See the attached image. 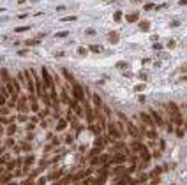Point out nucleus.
<instances>
[{
  "mask_svg": "<svg viewBox=\"0 0 187 185\" xmlns=\"http://www.w3.org/2000/svg\"><path fill=\"white\" fill-rule=\"evenodd\" d=\"M29 97H25V95H18V100H16V108H18V111L23 115H27L30 111V108H29Z\"/></svg>",
  "mask_w": 187,
  "mask_h": 185,
  "instance_id": "obj_1",
  "label": "nucleus"
},
{
  "mask_svg": "<svg viewBox=\"0 0 187 185\" xmlns=\"http://www.w3.org/2000/svg\"><path fill=\"white\" fill-rule=\"evenodd\" d=\"M72 95H74V100L76 102H85V90L81 88V85L78 83H72Z\"/></svg>",
  "mask_w": 187,
  "mask_h": 185,
  "instance_id": "obj_2",
  "label": "nucleus"
},
{
  "mask_svg": "<svg viewBox=\"0 0 187 185\" xmlns=\"http://www.w3.org/2000/svg\"><path fill=\"white\" fill-rule=\"evenodd\" d=\"M41 74H43V85H44V88L51 90V88L55 86V81H53V78H51V74L48 72V69L43 67V69H41Z\"/></svg>",
  "mask_w": 187,
  "mask_h": 185,
  "instance_id": "obj_3",
  "label": "nucleus"
},
{
  "mask_svg": "<svg viewBox=\"0 0 187 185\" xmlns=\"http://www.w3.org/2000/svg\"><path fill=\"white\" fill-rule=\"evenodd\" d=\"M106 129H108V138H111V139H120V138H122V134H120V130L116 129L115 123H109Z\"/></svg>",
  "mask_w": 187,
  "mask_h": 185,
  "instance_id": "obj_4",
  "label": "nucleus"
},
{
  "mask_svg": "<svg viewBox=\"0 0 187 185\" xmlns=\"http://www.w3.org/2000/svg\"><path fill=\"white\" fill-rule=\"evenodd\" d=\"M150 116H152V120H154V123H155V127H164L166 122L162 120V116H161L157 111H154V109H152V111H150Z\"/></svg>",
  "mask_w": 187,
  "mask_h": 185,
  "instance_id": "obj_5",
  "label": "nucleus"
},
{
  "mask_svg": "<svg viewBox=\"0 0 187 185\" xmlns=\"http://www.w3.org/2000/svg\"><path fill=\"white\" fill-rule=\"evenodd\" d=\"M124 162H127V155H124V153H116L113 159L108 160L109 166H111V164H118V166H120V164H124Z\"/></svg>",
  "mask_w": 187,
  "mask_h": 185,
  "instance_id": "obj_6",
  "label": "nucleus"
},
{
  "mask_svg": "<svg viewBox=\"0 0 187 185\" xmlns=\"http://www.w3.org/2000/svg\"><path fill=\"white\" fill-rule=\"evenodd\" d=\"M139 118H141L145 125H148L150 129H155V123H154V120H152V116L148 113H139Z\"/></svg>",
  "mask_w": 187,
  "mask_h": 185,
  "instance_id": "obj_7",
  "label": "nucleus"
},
{
  "mask_svg": "<svg viewBox=\"0 0 187 185\" xmlns=\"http://www.w3.org/2000/svg\"><path fill=\"white\" fill-rule=\"evenodd\" d=\"M168 109H170V116H175V115H180V109H178V106H177V104H175V102H168Z\"/></svg>",
  "mask_w": 187,
  "mask_h": 185,
  "instance_id": "obj_8",
  "label": "nucleus"
},
{
  "mask_svg": "<svg viewBox=\"0 0 187 185\" xmlns=\"http://www.w3.org/2000/svg\"><path fill=\"white\" fill-rule=\"evenodd\" d=\"M92 100H94V106H95V109L99 111V108H102V100H101V97H99V93L94 92L92 93Z\"/></svg>",
  "mask_w": 187,
  "mask_h": 185,
  "instance_id": "obj_9",
  "label": "nucleus"
},
{
  "mask_svg": "<svg viewBox=\"0 0 187 185\" xmlns=\"http://www.w3.org/2000/svg\"><path fill=\"white\" fill-rule=\"evenodd\" d=\"M138 152H139V153H141V159H143L145 162H147V160H150V152H148V150L145 148L143 145H141V146H139V150H138Z\"/></svg>",
  "mask_w": 187,
  "mask_h": 185,
  "instance_id": "obj_10",
  "label": "nucleus"
},
{
  "mask_svg": "<svg viewBox=\"0 0 187 185\" xmlns=\"http://www.w3.org/2000/svg\"><path fill=\"white\" fill-rule=\"evenodd\" d=\"M16 130H18V127H16V123H9L7 129H6V134H7V138H13V136L16 134Z\"/></svg>",
  "mask_w": 187,
  "mask_h": 185,
  "instance_id": "obj_11",
  "label": "nucleus"
},
{
  "mask_svg": "<svg viewBox=\"0 0 187 185\" xmlns=\"http://www.w3.org/2000/svg\"><path fill=\"white\" fill-rule=\"evenodd\" d=\"M127 129H129V134L134 136V138H138L139 136V129H136V125H132L129 120H127Z\"/></svg>",
  "mask_w": 187,
  "mask_h": 185,
  "instance_id": "obj_12",
  "label": "nucleus"
},
{
  "mask_svg": "<svg viewBox=\"0 0 187 185\" xmlns=\"http://www.w3.org/2000/svg\"><path fill=\"white\" fill-rule=\"evenodd\" d=\"M0 78H2V85H6L9 79H11V76H9V71H7V69H2V71H0Z\"/></svg>",
  "mask_w": 187,
  "mask_h": 185,
  "instance_id": "obj_13",
  "label": "nucleus"
},
{
  "mask_svg": "<svg viewBox=\"0 0 187 185\" xmlns=\"http://www.w3.org/2000/svg\"><path fill=\"white\" fill-rule=\"evenodd\" d=\"M11 83H13V88H14V93H16V95H20V90H21V86H20V83H18V79L11 78Z\"/></svg>",
  "mask_w": 187,
  "mask_h": 185,
  "instance_id": "obj_14",
  "label": "nucleus"
},
{
  "mask_svg": "<svg viewBox=\"0 0 187 185\" xmlns=\"http://www.w3.org/2000/svg\"><path fill=\"white\" fill-rule=\"evenodd\" d=\"M16 169V160H9L7 166H6V173H11V171Z\"/></svg>",
  "mask_w": 187,
  "mask_h": 185,
  "instance_id": "obj_15",
  "label": "nucleus"
},
{
  "mask_svg": "<svg viewBox=\"0 0 187 185\" xmlns=\"http://www.w3.org/2000/svg\"><path fill=\"white\" fill-rule=\"evenodd\" d=\"M62 76H64L67 81H71V83H76V81H74V78H72L71 74H69V71H67V69H62Z\"/></svg>",
  "mask_w": 187,
  "mask_h": 185,
  "instance_id": "obj_16",
  "label": "nucleus"
},
{
  "mask_svg": "<svg viewBox=\"0 0 187 185\" xmlns=\"http://www.w3.org/2000/svg\"><path fill=\"white\" fill-rule=\"evenodd\" d=\"M88 129H90V130H92L95 136L101 134V127H99V125H94V123H90V125H88Z\"/></svg>",
  "mask_w": 187,
  "mask_h": 185,
  "instance_id": "obj_17",
  "label": "nucleus"
},
{
  "mask_svg": "<svg viewBox=\"0 0 187 185\" xmlns=\"http://www.w3.org/2000/svg\"><path fill=\"white\" fill-rule=\"evenodd\" d=\"M106 178H108V175H101L97 180H94V185H102L104 182H106Z\"/></svg>",
  "mask_w": 187,
  "mask_h": 185,
  "instance_id": "obj_18",
  "label": "nucleus"
},
{
  "mask_svg": "<svg viewBox=\"0 0 187 185\" xmlns=\"http://www.w3.org/2000/svg\"><path fill=\"white\" fill-rule=\"evenodd\" d=\"M60 175H62V171H51L50 175H48V180H57Z\"/></svg>",
  "mask_w": 187,
  "mask_h": 185,
  "instance_id": "obj_19",
  "label": "nucleus"
},
{
  "mask_svg": "<svg viewBox=\"0 0 187 185\" xmlns=\"http://www.w3.org/2000/svg\"><path fill=\"white\" fill-rule=\"evenodd\" d=\"M125 168H124V166H116L115 168V171H113V173H115V175H127V173H125Z\"/></svg>",
  "mask_w": 187,
  "mask_h": 185,
  "instance_id": "obj_20",
  "label": "nucleus"
},
{
  "mask_svg": "<svg viewBox=\"0 0 187 185\" xmlns=\"http://www.w3.org/2000/svg\"><path fill=\"white\" fill-rule=\"evenodd\" d=\"M65 127H67V120H58V123H57V130H64Z\"/></svg>",
  "mask_w": 187,
  "mask_h": 185,
  "instance_id": "obj_21",
  "label": "nucleus"
},
{
  "mask_svg": "<svg viewBox=\"0 0 187 185\" xmlns=\"http://www.w3.org/2000/svg\"><path fill=\"white\" fill-rule=\"evenodd\" d=\"M108 39L111 41V43H116V41H118V34H115V32H111V34H108Z\"/></svg>",
  "mask_w": 187,
  "mask_h": 185,
  "instance_id": "obj_22",
  "label": "nucleus"
},
{
  "mask_svg": "<svg viewBox=\"0 0 187 185\" xmlns=\"http://www.w3.org/2000/svg\"><path fill=\"white\" fill-rule=\"evenodd\" d=\"M127 21H129V23H134V21H138V14H136V13H132V14H129V16H127Z\"/></svg>",
  "mask_w": 187,
  "mask_h": 185,
  "instance_id": "obj_23",
  "label": "nucleus"
},
{
  "mask_svg": "<svg viewBox=\"0 0 187 185\" xmlns=\"http://www.w3.org/2000/svg\"><path fill=\"white\" fill-rule=\"evenodd\" d=\"M147 136H148L150 139H157V132H155L154 129H152V130H147Z\"/></svg>",
  "mask_w": 187,
  "mask_h": 185,
  "instance_id": "obj_24",
  "label": "nucleus"
},
{
  "mask_svg": "<svg viewBox=\"0 0 187 185\" xmlns=\"http://www.w3.org/2000/svg\"><path fill=\"white\" fill-rule=\"evenodd\" d=\"M60 97H62V102H65V104H69V97H67V92H65V90H62V95H60Z\"/></svg>",
  "mask_w": 187,
  "mask_h": 185,
  "instance_id": "obj_25",
  "label": "nucleus"
},
{
  "mask_svg": "<svg viewBox=\"0 0 187 185\" xmlns=\"http://www.w3.org/2000/svg\"><path fill=\"white\" fill-rule=\"evenodd\" d=\"M99 152H101V148H97V146H95L94 150H90V153H88V155H90V157H97V155H99Z\"/></svg>",
  "mask_w": 187,
  "mask_h": 185,
  "instance_id": "obj_26",
  "label": "nucleus"
},
{
  "mask_svg": "<svg viewBox=\"0 0 187 185\" xmlns=\"http://www.w3.org/2000/svg\"><path fill=\"white\" fill-rule=\"evenodd\" d=\"M27 30H30V27H18L16 32H18V34H23V32H27Z\"/></svg>",
  "mask_w": 187,
  "mask_h": 185,
  "instance_id": "obj_27",
  "label": "nucleus"
},
{
  "mask_svg": "<svg viewBox=\"0 0 187 185\" xmlns=\"http://www.w3.org/2000/svg\"><path fill=\"white\" fill-rule=\"evenodd\" d=\"M18 185H34V178H29V180H25V182H21Z\"/></svg>",
  "mask_w": 187,
  "mask_h": 185,
  "instance_id": "obj_28",
  "label": "nucleus"
},
{
  "mask_svg": "<svg viewBox=\"0 0 187 185\" xmlns=\"http://www.w3.org/2000/svg\"><path fill=\"white\" fill-rule=\"evenodd\" d=\"M184 134H185V132H184V129L177 127V136H178V138H184Z\"/></svg>",
  "mask_w": 187,
  "mask_h": 185,
  "instance_id": "obj_29",
  "label": "nucleus"
},
{
  "mask_svg": "<svg viewBox=\"0 0 187 185\" xmlns=\"http://www.w3.org/2000/svg\"><path fill=\"white\" fill-rule=\"evenodd\" d=\"M88 50H90V51H95V53H99V51H101V46H94V44H92Z\"/></svg>",
  "mask_w": 187,
  "mask_h": 185,
  "instance_id": "obj_30",
  "label": "nucleus"
},
{
  "mask_svg": "<svg viewBox=\"0 0 187 185\" xmlns=\"http://www.w3.org/2000/svg\"><path fill=\"white\" fill-rule=\"evenodd\" d=\"M159 173H161V168H155V169L150 173V176H159Z\"/></svg>",
  "mask_w": 187,
  "mask_h": 185,
  "instance_id": "obj_31",
  "label": "nucleus"
},
{
  "mask_svg": "<svg viewBox=\"0 0 187 185\" xmlns=\"http://www.w3.org/2000/svg\"><path fill=\"white\" fill-rule=\"evenodd\" d=\"M6 104H7V99H6L4 95H0V106L4 108V106H6Z\"/></svg>",
  "mask_w": 187,
  "mask_h": 185,
  "instance_id": "obj_32",
  "label": "nucleus"
},
{
  "mask_svg": "<svg viewBox=\"0 0 187 185\" xmlns=\"http://www.w3.org/2000/svg\"><path fill=\"white\" fill-rule=\"evenodd\" d=\"M139 28L148 30V21H141V23H139Z\"/></svg>",
  "mask_w": 187,
  "mask_h": 185,
  "instance_id": "obj_33",
  "label": "nucleus"
},
{
  "mask_svg": "<svg viewBox=\"0 0 187 185\" xmlns=\"http://www.w3.org/2000/svg\"><path fill=\"white\" fill-rule=\"evenodd\" d=\"M32 162H34V157H32V155H29V157H27V160H25V166H30Z\"/></svg>",
  "mask_w": 187,
  "mask_h": 185,
  "instance_id": "obj_34",
  "label": "nucleus"
},
{
  "mask_svg": "<svg viewBox=\"0 0 187 185\" xmlns=\"http://www.w3.org/2000/svg\"><path fill=\"white\" fill-rule=\"evenodd\" d=\"M120 20H122V13H120V11H116V13H115V21H120Z\"/></svg>",
  "mask_w": 187,
  "mask_h": 185,
  "instance_id": "obj_35",
  "label": "nucleus"
},
{
  "mask_svg": "<svg viewBox=\"0 0 187 185\" xmlns=\"http://www.w3.org/2000/svg\"><path fill=\"white\" fill-rule=\"evenodd\" d=\"M67 20H69V21H74L76 16H65V18H62V21H67Z\"/></svg>",
  "mask_w": 187,
  "mask_h": 185,
  "instance_id": "obj_36",
  "label": "nucleus"
},
{
  "mask_svg": "<svg viewBox=\"0 0 187 185\" xmlns=\"http://www.w3.org/2000/svg\"><path fill=\"white\" fill-rule=\"evenodd\" d=\"M69 182H72V176H65L64 180H62V183H64V185H67Z\"/></svg>",
  "mask_w": 187,
  "mask_h": 185,
  "instance_id": "obj_37",
  "label": "nucleus"
},
{
  "mask_svg": "<svg viewBox=\"0 0 187 185\" xmlns=\"http://www.w3.org/2000/svg\"><path fill=\"white\" fill-rule=\"evenodd\" d=\"M18 120H21V122H27V120H29V116H27V115H20V116H18Z\"/></svg>",
  "mask_w": 187,
  "mask_h": 185,
  "instance_id": "obj_38",
  "label": "nucleus"
},
{
  "mask_svg": "<svg viewBox=\"0 0 187 185\" xmlns=\"http://www.w3.org/2000/svg\"><path fill=\"white\" fill-rule=\"evenodd\" d=\"M7 146H14V139H13V138H7Z\"/></svg>",
  "mask_w": 187,
  "mask_h": 185,
  "instance_id": "obj_39",
  "label": "nucleus"
},
{
  "mask_svg": "<svg viewBox=\"0 0 187 185\" xmlns=\"http://www.w3.org/2000/svg\"><path fill=\"white\" fill-rule=\"evenodd\" d=\"M21 148H23V150H27V152H30V148H32V146H30L29 143H23V145H21Z\"/></svg>",
  "mask_w": 187,
  "mask_h": 185,
  "instance_id": "obj_40",
  "label": "nucleus"
},
{
  "mask_svg": "<svg viewBox=\"0 0 187 185\" xmlns=\"http://www.w3.org/2000/svg\"><path fill=\"white\" fill-rule=\"evenodd\" d=\"M69 36V32H58L57 34V37H67Z\"/></svg>",
  "mask_w": 187,
  "mask_h": 185,
  "instance_id": "obj_41",
  "label": "nucleus"
},
{
  "mask_svg": "<svg viewBox=\"0 0 187 185\" xmlns=\"http://www.w3.org/2000/svg\"><path fill=\"white\" fill-rule=\"evenodd\" d=\"M25 44H29V46H36V44H39V41H27Z\"/></svg>",
  "mask_w": 187,
  "mask_h": 185,
  "instance_id": "obj_42",
  "label": "nucleus"
},
{
  "mask_svg": "<svg viewBox=\"0 0 187 185\" xmlns=\"http://www.w3.org/2000/svg\"><path fill=\"white\" fill-rule=\"evenodd\" d=\"M143 88H145V85H138V86H134V90H136V92H141Z\"/></svg>",
  "mask_w": 187,
  "mask_h": 185,
  "instance_id": "obj_43",
  "label": "nucleus"
},
{
  "mask_svg": "<svg viewBox=\"0 0 187 185\" xmlns=\"http://www.w3.org/2000/svg\"><path fill=\"white\" fill-rule=\"evenodd\" d=\"M104 111H106V116H111V109L108 106H104Z\"/></svg>",
  "mask_w": 187,
  "mask_h": 185,
  "instance_id": "obj_44",
  "label": "nucleus"
},
{
  "mask_svg": "<svg viewBox=\"0 0 187 185\" xmlns=\"http://www.w3.org/2000/svg\"><path fill=\"white\" fill-rule=\"evenodd\" d=\"M78 53H79V55H86V50H83V48H78Z\"/></svg>",
  "mask_w": 187,
  "mask_h": 185,
  "instance_id": "obj_45",
  "label": "nucleus"
},
{
  "mask_svg": "<svg viewBox=\"0 0 187 185\" xmlns=\"http://www.w3.org/2000/svg\"><path fill=\"white\" fill-rule=\"evenodd\" d=\"M0 115H7V109H6V108H2V106H0Z\"/></svg>",
  "mask_w": 187,
  "mask_h": 185,
  "instance_id": "obj_46",
  "label": "nucleus"
},
{
  "mask_svg": "<svg viewBox=\"0 0 187 185\" xmlns=\"http://www.w3.org/2000/svg\"><path fill=\"white\" fill-rule=\"evenodd\" d=\"M168 48H175V41H168Z\"/></svg>",
  "mask_w": 187,
  "mask_h": 185,
  "instance_id": "obj_47",
  "label": "nucleus"
},
{
  "mask_svg": "<svg viewBox=\"0 0 187 185\" xmlns=\"http://www.w3.org/2000/svg\"><path fill=\"white\" fill-rule=\"evenodd\" d=\"M152 7H154V4H147V6H145V9H147V11H150Z\"/></svg>",
  "mask_w": 187,
  "mask_h": 185,
  "instance_id": "obj_48",
  "label": "nucleus"
},
{
  "mask_svg": "<svg viewBox=\"0 0 187 185\" xmlns=\"http://www.w3.org/2000/svg\"><path fill=\"white\" fill-rule=\"evenodd\" d=\"M18 55H21V57H23V55H27V50H20V51H18Z\"/></svg>",
  "mask_w": 187,
  "mask_h": 185,
  "instance_id": "obj_49",
  "label": "nucleus"
},
{
  "mask_svg": "<svg viewBox=\"0 0 187 185\" xmlns=\"http://www.w3.org/2000/svg\"><path fill=\"white\" fill-rule=\"evenodd\" d=\"M27 129H29V130H34V129H36V125H34V123H29V127H27Z\"/></svg>",
  "mask_w": 187,
  "mask_h": 185,
  "instance_id": "obj_50",
  "label": "nucleus"
},
{
  "mask_svg": "<svg viewBox=\"0 0 187 185\" xmlns=\"http://www.w3.org/2000/svg\"><path fill=\"white\" fill-rule=\"evenodd\" d=\"M81 185H90V180H88V178H86V180H83V183Z\"/></svg>",
  "mask_w": 187,
  "mask_h": 185,
  "instance_id": "obj_51",
  "label": "nucleus"
},
{
  "mask_svg": "<svg viewBox=\"0 0 187 185\" xmlns=\"http://www.w3.org/2000/svg\"><path fill=\"white\" fill-rule=\"evenodd\" d=\"M6 185H18V183H16V182H13V180H11V182H9V183H6Z\"/></svg>",
  "mask_w": 187,
  "mask_h": 185,
  "instance_id": "obj_52",
  "label": "nucleus"
},
{
  "mask_svg": "<svg viewBox=\"0 0 187 185\" xmlns=\"http://www.w3.org/2000/svg\"><path fill=\"white\" fill-rule=\"evenodd\" d=\"M4 155V148H0V157Z\"/></svg>",
  "mask_w": 187,
  "mask_h": 185,
  "instance_id": "obj_53",
  "label": "nucleus"
},
{
  "mask_svg": "<svg viewBox=\"0 0 187 185\" xmlns=\"http://www.w3.org/2000/svg\"><path fill=\"white\" fill-rule=\"evenodd\" d=\"M2 132H4V129H2V125H0V134H2Z\"/></svg>",
  "mask_w": 187,
  "mask_h": 185,
  "instance_id": "obj_54",
  "label": "nucleus"
}]
</instances>
